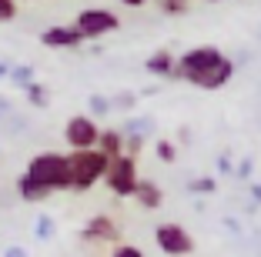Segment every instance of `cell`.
Here are the masks:
<instances>
[{
	"mask_svg": "<svg viewBox=\"0 0 261 257\" xmlns=\"http://www.w3.org/2000/svg\"><path fill=\"white\" fill-rule=\"evenodd\" d=\"M231 74H234V64L218 47H191L177 57V77H185L201 91H221L231 80Z\"/></svg>",
	"mask_w": 261,
	"mask_h": 257,
	"instance_id": "1",
	"label": "cell"
},
{
	"mask_svg": "<svg viewBox=\"0 0 261 257\" xmlns=\"http://www.w3.org/2000/svg\"><path fill=\"white\" fill-rule=\"evenodd\" d=\"M23 177L37 187H44L47 194L54 190H70V170H67V154H57V151H40L31 157Z\"/></svg>",
	"mask_w": 261,
	"mask_h": 257,
	"instance_id": "2",
	"label": "cell"
},
{
	"mask_svg": "<svg viewBox=\"0 0 261 257\" xmlns=\"http://www.w3.org/2000/svg\"><path fill=\"white\" fill-rule=\"evenodd\" d=\"M67 170H70V190L84 194L97 181H104L108 157L97 151H74V154H67Z\"/></svg>",
	"mask_w": 261,
	"mask_h": 257,
	"instance_id": "3",
	"label": "cell"
},
{
	"mask_svg": "<svg viewBox=\"0 0 261 257\" xmlns=\"http://www.w3.org/2000/svg\"><path fill=\"white\" fill-rule=\"evenodd\" d=\"M141 174H138V160L121 154V157L108 160V170H104V184L114 197H134V187H138Z\"/></svg>",
	"mask_w": 261,
	"mask_h": 257,
	"instance_id": "4",
	"label": "cell"
},
{
	"mask_svg": "<svg viewBox=\"0 0 261 257\" xmlns=\"http://www.w3.org/2000/svg\"><path fill=\"white\" fill-rule=\"evenodd\" d=\"M77 34L84 40H97V37H108V34H114L117 27H121V17L114 14V10H104V7H87L77 14V20L70 23Z\"/></svg>",
	"mask_w": 261,
	"mask_h": 257,
	"instance_id": "5",
	"label": "cell"
},
{
	"mask_svg": "<svg viewBox=\"0 0 261 257\" xmlns=\"http://www.w3.org/2000/svg\"><path fill=\"white\" fill-rule=\"evenodd\" d=\"M97 137H100V127L87 113H77V117H70V121L64 124V140H67L70 154L74 151H94V147H97Z\"/></svg>",
	"mask_w": 261,
	"mask_h": 257,
	"instance_id": "6",
	"label": "cell"
},
{
	"mask_svg": "<svg viewBox=\"0 0 261 257\" xmlns=\"http://www.w3.org/2000/svg\"><path fill=\"white\" fill-rule=\"evenodd\" d=\"M154 241H158V247H161L168 257H188V254L194 250V237L188 234L181 224H174V220H168V224H158V231H154Z\"/></svg>",
	"mask_w": 261,
	"mask_h": 257,
	"instance_id": "7",
	"label": "cell"
},
{
	"mask_svg": "<svg viewBox=\"0 0 261 257\" xmlns=\"http://www.w3.org/2000/svg\"><path fill=\"white\" fill-rule=\"evenodd\" d=\"M81 241L117 247V244H121V227H117V220L111 217V214H94V217L84 224V231H81Z\"/></svg>",
	"mask_w": 261,
	"mask_h": 257,
	"instance_id": "8",
	"label": "cell"
},
{
	"mask_svg": "<svg viewBox=\"0 0 261 257\" xmlns=\"http://www.w3.org/2000/svg\"><path fill=\"white\" fill-rule=\"evenodd\" d=\"M40 44L44 47H64V50H74V47L84 44V37L74 31V27H47L40 34Z\"/></svg>",
	"mask_w": 261,
	"mask_h": 257,
	"instance_id": "9",
	"label": "cell"
},
{
	"mask_svg": "<svg viewBox=\"0 0 261 257\" xmlns=\"http://www.w3.org/2000/svg\"><path fill=\"white\" fill-rule=\"evenodd\" d=\"M94 151H97V154H104L108 160L121 157V154H124V134H121V130H114V127L100 130V137H97V147H94Z\"/></svg>",
	"mask_w": 261,
	"mask_h": 257,
	"instance_id": "10",
	"label": "cell"
},
{
	"mask_svg": "<svg viewBox=\"0 0 261 257\" xmlns=\"http://www.w3.org/2000/svg\"><path fill=\"white\" fill-rule=\"evenodd\" d=\"M134 201H138L144 211H158V207L164 204V194L161 187L154 181H138V187H134Z\"/></svg>",
	"mask_w": 261,
	"mask_h": 257,
	"instance_id": "11",
	"label": "cell"
},
{
	"mask_svg": "<svg viewBox=\"0 0 261 257\" xmlns=\"http://www.w3.org/2000/svg\"><path fill=\"white\" fill-rule=\"evenodd\" d=\"M147 74H158V77H168V80H174V77H177V61H174V53L158 50L154 57H147Z\"/></svg>",
	"mask_w": 261,
	"mask_h": 257,
	"instance_id": "12",
	"label": "cell"
},
{
	"mask_svg": "<svg viewBox=\"0 0 261 257\" xmlns=\"http://www.w3.org/2000/svg\"><path fill=\"white\" fill-rule=\"evenodd\" d=\"M17 194H20L23 201H27V204H40V201H47V197H50V194H47L44 187H37V184H31V181H27L23 174L17 177Z\"/></svg>",
	"mask_w": 261,
	"mask_h": 257,
	"instance_id": "13",
	"label": "cell"
},
{
	"mask_svg": "<svg viewBox=\"0 0 261 257\" xmlns=\"http://www.w3.org/2000/svg\"><path fill=\"white\" fill-rule=\"evenodd\" d=\"M154 151H158V157H161L164 164H174V157H177V147L171 144V140H158V147H154Z\"/></svg>",
	"mask_w": 261,
	"mask_h": 257,
	"instance_id": "14",
	"label": "cell"
},
{
	"mask_svg": "<svg viewBox=\"0 0 261 257\" xmlns=\"http://www.w3.org/2000/svg\"><path fill=\"white\" fill-rule=\"evenodd\" d=\"M27 97H31L34 107H47V91L40 83H31V87H27Z\"/></svg>",
	"mask_w": 261,
	"mask_h": 257,
	"instance_id": "15",
	"label": "cell"
},
{
	"mask_svg": "<svg viewBox=\"0 0 261 257\" xmlns=\"http://www.w3.org/2000/svg\"><path fill=\"white\" fill-rule=\"evenodd\" d=\"M111 257H144V250L134 247V244H117V247L111 250Z\"/></svg>",
	"mask_w": 261,
	"mask_h": 257,
	"instance_id": "16",
	"label": "cell"
},
{
	"mask_svg": "<svg viewBox=\"0 0 261 257\" xmlns=\"http://www.w3.org/2000/svg\"><path fill=\"white\" fill-rule=\"evenodd\" d=\"M17 17V4L14 0H0V23H7Z\"/></svg>",
	"mask_w": 261,
	"mask_h": 257,
	"instance_id": "17",
	"label": "cell"
},
{
	"mask_svg": "<svg viewBox=\"0 0 261 257\" xmlns=\"http://www.w3.org/2000/svg\"><path fill=\"white\" fill-rule=\"evenodd\" d=\"M161 10L171 14V17H177V14H188V4H161Z\"/></svg>",
	"mask_w": 261,
	"mask_h": 257,
	"instance_id": "18",
	"label": "cell"
},
{
	"mask_svg": "<svg viewBox=\"0 0 261 257\" xmlns=\"http://www.w3.org/2000/svg\"><path fill=\"white\" fill-rule=\"evenodd\" d=\"M194 190H204V194H211V190H215V181H211V177H204V181H194Z\"/></svg>",
	"mask_w": 261,
	"mask_h": 257,
	"instance_id": "19",
	"label": "cell"
},
{
	"mask_svg": "<svg viewBox=\"0 0 261 257\" xmlns=\"http://www.w3.org/2000/svg\"><path fill=\"white\" fill-rule=\"evenodd\" d=\"M7 257H23V254H20V250H10V254H7Z\"/></svg>",
	"mask_w": 261,
	"mask_h": 257,
	"instance_id": "20",
	"label": "cell"
}]
</instances>
